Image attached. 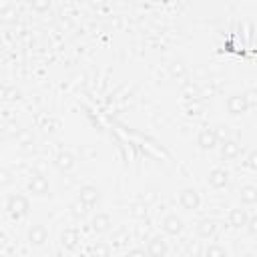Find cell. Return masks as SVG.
Wrapping results in <instances>:
<instances>
[{
    "label": "cell",
    "instance_id": "27",
    "mask_svg": "<svg viewBox=\"0 0 257 257\" xmlns=\"http://www.w3.org/2000/svg\"><path fill=\"white\" fill-rule=\"evenodd\" d=\"M205 106H203V102H199L197 98H193V104H189V114H201V110H203Z\"/></svg>",
    "mask_w": 257,
    "mask_h": 257
},
{
    "label": "cell",
    "instance_id": "30",
    "mask_svg": "<svg viewBox=\"0 0 257 257\" xmlns=\"http://www.w3.org/2000/svg\"><path fill=\"white\" fill-rule=\"evenodd\" d=\"M247 165H249L251 169H255V153H253V151L249 153V159H247Z\"/></svg>",
    "mask_w": 257,
    "mask_h": 257
},
{
    "label": "cell",
    "instance_id": "2",
    "mask_svg": "<svg viewBox=\"0 0 257 257\" xmlns=\"http://www.w3.org/2000/svg\"><path fill=\"white\" fill-rule=\"evenodd\" d=\"M179 205L185 209V211H197L201 207V195L197 189L193 187H187L179 193Z\"/></svg>",
    "mask_w": 257,
    "mask_h": 257
},
{
    "label": "cell",
    "instance_id": "20",
    "mask_svg": "<svg viewBox=\"0 0 257 257\" xmlns=\"http://www.w3.org/2000/svg\"><path fill=\"white\" fill-rule=\"evenodd\" d=\"M90 257H110V245L104 241H96L90 249Z\"/></svg>",
    "mask_w": 257,
    "mask_h": 257
},
{
    "label": "cell",
    "instance_id": "16",
    "mask_svg": "<svg viewBox=\"0 0 257 257\" xmlns=\"http://www.w3.org/2000/svg\"><path fill=\"white\" fill-rule=\"evenodd\" d=\"M247 221H249V213L245 209H241V207L231 209V213H229V225H233V227H245Z\"/></svg>",
    "mask_w": 257,
    "mask_h": 257
},
{
    "label": "cell",
    "instance_id": "5",
    "mask_svg": "<svg viewBox=\"0 0 257 257\" xmlns=\"http://www.w3.org/2000/svg\"><path fill=\"white\" fill-rule=\"evenodd\" d=\"M249 108H251V106H249L245 94H231V96L227 98V110H229V114H233V116L245 114Z\"/></svg>",
    "mask_w": 257,
    "mask_h": 257
},
{
    "label": "cell",
    "instance_id": "9",
    "mask_svg": "<svg viewBox=\"0 0 257 257\" xmlns=\"http://www.w3.org/2000/svg\"><path fill=\"white\" fill-rule=\"evenodd\" d=\"M90 229H92L94 233H98V235L108 233V231L112 229V217H110L108 213H96V215L92 217V221H90Z\"/></svg>",
    "mask_w": 257,
    "mask_h": 257
},
{
    "label": "cell",
    "instance_id": "23",
    "mask_svg": "<svg viewBox=\"0 0 257 257\" xmlns=\"http://www.w3.org/2000/svg\"><path fill=\"white\" fill-rule=\"evenodd\" d=\"M124 241H128V231L126 229H118L116 233H112V245H122Z\"/></svg>",
    "mask_w": 257,
    "mask_h": 257
},
{
    "label": "cell",
    "instance_id": "24",
    "mask_svg": "<svg viewBox=\"0 0 257 257\" xmlns=\"http://www.w3.org/2000/svg\"><path fill=\"white\" fill-rule=\"evenodd\" d=\"M213 133H215V137H217V141H219V143H221V141H225V139H229V128H227V126H223V124L215 126V128H213Z\"/></svg>",
    "mask_w": 257,
    "mask_h": 257
},
{
    "label": "cell",
    "instance_id": "18",
    "mask_svg": "<svg viewBox=\"0 0 257 257\" xmlns=\"http://www.w3.org/2000/svg\"><path fill=\"white\" fill-rule=\"evenodd\" d=\"M147 213H149V209H147V205H143L141 201H139V203H133V205L128 207V215H131L133 219H137V221L147 219Z\"/></svg>",
    "mask_w": 257,
    "mask_h": 257
},
{
    "label": "cell",
    "instance_id": "28",
    "mask_svg": "<svg viewBox=\"0 0 257 257\" xmlns=\"http://www.w3.org/2000/svg\"><path fill=\"white\" fill-rule=\"evenodd\" d=\"M12 183V177H10V173L6 171V169H0V187H4V185H10Z\"/></svg>",
    "mask_w": 257,
    "mask_h": 257
},
{
    "label": "cell",
    "instance_id": "13",
    "mask_svg": "<svg viewBox=\"0 0 257 257\" xmlns=\"http://www.w3.org/2000/svg\"><path fill=\"white\" fill-rule=\"evenodd\" d=\"M54 165H56V169H58V171H62V173H68V171H72V169H74V165H76V159H74V155H72V153H68V151H62V153H58V155H56V159H54Z\"/></svg>",
    "mask_w": 257,
    "mask_h": 257
},
{
    "label": "cell",
    "instance_id": "33",
    "mask_svg": "<svg viewBox=\"0 0 257 257\" xmlns=\"http://www.w3.org/2000/svg\"><path fill=\"white\" fill-rule=\"evenodd\" d=\"M177 257H189V255H187V253H181V255H177Z\"/></svg>",
    "mask_w": 257,
    "mask_h": 257
},
{
    "label": "cell",
    "instance_id": "31",
    "mask_svg": "<svg viewBox=\"0 0 257 257\" xmlns=\"http://www.w3.org/2000/svg\"><path fill=\"white\" fill-rule=\"evenodd\" d=\"M247 225H249V231H251V235H255V219H249V221H247Z\"/></svg>",
    "mask_w": 257,
    "mask_h": 257
},
{
    "label": "cell",
    "instance_id": "17",
    "mask_svg": "<svg viewBox=\"0 0 257 257\" xmlns=\"http://www.w3.org/2000/svg\"><path fill=\"white\" fill-rule=\"evenodd\" d=\"M239 197H241V203L255 205L257 203V189L253 185H243L241 191H239Z\"/></svg>",
    "mask_w": 257,
    "mask_h": 257
},
{
    "label": "cell",
    "instance_id": "25",
    "mask_svg": "<svg viewBox=\"0 0 257 257\" xmlns=\"http://www.w3.org/2000/svg\"><path fill=\"white\" fill-rule=\"evenodd\" d=\"M153 201H157V193H155L153 189L143 191V195H141V203H143V205H149V203H153Z\"/></svg>",
    "mask_w": 257,
    "mask_h": 257
},
{
    "label": "cell",
    "instance_id": "1",
    "mask_svg": "<svg viewBox=\"0 0 257 257\" xmlns=\"http://www.w3.org/2000/svg\"><path fill=\"white\" fill-rule=\"evenodd\" d=\"M6 209H8V213H10L14 219H22V217H26L28 211H30V201H28V197H24V195H20V193H12V195L6 199Z\"/></svg>",
    "mask_w": 257,
    "mask_h": 257
},
{
    "label": "cell",
    "instance_id": "11",
    "mask_svg": "<svg viewBox=\"0 0 257 257\" xmlns=\"http://www.w3.org/2000/svg\"><path fill=\"white\" fill-rule=\"evenodd\" d=\"M197 145H199L203 151H211V149H215V147L219 145V141H217L213 128H203V131L197 135Z\"/></svg>",
    "mask_w": 257,
    "mask_h": 257
},
{
    "label": "cell",
    "instance_id": "21",
    "mask_svg": "<svg viewBox=\"0 0 257 257\" xmlns=\"http://www.w3.org/2000/svg\"><path fill=\"white\" fill-rule=\"evenodd\" d=\"M205 257H227V249L219 243H211L205 247Z\"/></svg>",
    "mask_w": 257,
    "mask_h": 257
},
{
    "label": "cell",
    "instance_id": "8",
    "mask_svg": "<svg viewBox=\"0 0 257 257\" xmlns=\"http://www.w3.org/2000/svg\"><path fill=\"white\" fill-rule=\"evenodd\" d=\"M167 251H169V245H167L165 237L153 235V237L149 239V243H147V253H149V257H165Z\"/></svg>",
    "mask_w": 257,
    "mask_h": 257
},
{
    "label": "cell",
    "instance_id": "10",
    "mask_svg": "<svg viewBox=\"0 0 257 257\" xmlns=\"http://www.w3.org/2000/svg\"><path fill=\"white\" fill-rule=\"evenodd\" d=\"M229 179H231L229 171L227 169H221V167H217V169H213L209 173V185L213 189H225L229 185Z\"/></svg>",
    "mask_w": 257,
    "mask_h": 257
},
{
    "label": "cell",
    "instance_id": "3",
    "mask_svg": "<svg viewBox=\"0 0 257 257\" xmlns=\"http://www.w3.org/2000/svg\"><path fill=\"white\" fill-rule=\"evenodd\" d=\"M28 191L36 197H44L50 193V185H48V179L42 175V173H32L30 179H28Z\"/></svg>",
    "mask_w": 257,
    "mask_h": 257
},
{
    "label": "cell",
    "instance_id": "19",
    "mask_svg": "<svg viewBox=\"0 0 257 257\" xmlns=\"http://www.w3.org/2000/svg\"><path fill=\"white\" fill-rule=\"evenodd\" d=\"M169 74H171L173 78H183V76L187 74V64H185L183 60H173V62L169 64Z\"/></svg>",
    "mask_w": 257,
    "mask_h": 257
},
{
    "label": "cell",
    "instance_id": "4",
    "mask_svg": "<svg viewBox=\"0 0 257 257\" xmlns=\"http://www.w3.org/2000/svg\"><path fill=\"white\" fill-rule=\"evenodd\" d=\"M78 201L84 203L88 209L94 207V205H98V201H100V191H98V187H94V185H82V187L78 189Z\"/></svg>",
    "mask_w": 257,
    "mask_h": 257
},
{
    "label": "cell",
    "instance_id": "12",
    "mask_svg": "<svg viewBox=\"0 0 257 257\" xmlns=\"http://www.w3.org/2000/svg\"><path fill=\"white\" fill-rule=\"evenodd\" d=\"M78 241H80V231L78 229H74V227H68V229H64L62 233H60V245L64 247V249H74L76 245H78Z\"/></svg>",
    "mask_w": 257,
    "mask_h": 257
},
{
    "label": "cell",
    "instance_id": "7",
    "mask_svg": "<svg viewBox=\"0 0 257 257\" xmlns=\"http://www.w3.org/2000/svg\"><path fill=\"white\" fill-rule=\"evenodd\" d=\"M26 239H28V243H30V247H42L46 241H48V229L44 227V225H32L30 229H28V235H26Z\"/></svg>",
    "mask_w": 257,
    "mask_h": 257
},
{
    "label": "cell",
    "instance_id": "6",
    "mask_svg": "<svg viewBox=\"0 0 257 257\" xmlns=\"http://www.w3.org/2000/svg\"><path fill=\"white\" fill-rule=\"evenodd\" d=\"M161 227H163V231H165L167 235L177 237V235H181V233H183L185 223H183V219H181V217H177L175 213H171V215H167V217L161 221Z\"/></svg>",
    "mask_w": 257,
    "mask_h": 257
},
{
    "label": "cell",
    "instance_id": "32",
    "mask_svg": "<svg viewBox=\"0 0 257 257\" xmlns=\"http://www.w3.org/2000/svg\"><path fill=\"white\" fill-rule=\"evenodd\" d=\"M4 241H6V237H4L2 233H0V245H4Z\"/></svg>",
    "mask_w": 257,
    "mask_h": 257
},
{
    "label": "cell",
    "instance_id": "22",
    "mask_svg": "<svg viewBox=\"0 0 257 257\" xmlns=\"http://www.w3.org/2000/svg\"><path fill=\"white\" fill-rule=\"evenodd\" d=\"M86 213H88V207H86L84 203H80L78 199L70 205V215H72L74 219H84V217H86Z\"/></svg>",
    "mask_w": 257,
    "mask_h": 257
},
{
    "label": "cell",
    "instance_id": "26",
    "mask_svg": "<svg viewBox=\"0 0 257 257\" xmlns=\"http://www.w3.org/2000/svg\"><path fill=\"white\" fill-rule=\"evenodd\" d=\"M124 257H149V253H147V249H143V247H133V249L126 251Z\"/></svg>",
    "mask_w": 257,
    "mask_h": 257
},
{
    "label": "cell",
    "instance_id": "15",
    "mask_svg": "<svg viewBox=\"0 0 257 257\" xmlns=\"http://www.w3.org/2000/svg\"><path fill=\"white\" fill-rule=\"evenodd\" d=\"M215 231H217V223L213 219H201L197 223V235L201 239H211L215 235Z\"/></svg>",
    "mask_w": 257,
    "mask_h": 257
},
{
    "label": "cell",
    "instance_id": "29",
    "mask_svg": "<svg viewBox=\"0 0 257 257\" xmlns=\"http://www.w3.org/2000/svg\"><path fill=\"white\" fill-rule=\"evenodd\" d=\"M32 8H34V10H38V12L48 10V8H50V2H34V4H32Z\"/></svg>",
    "mask_w": 257,
    "mask_h": 257
},
{
    "label": "cell",
    "instance_id": "14",
    "mask_svg": "<svg viewBox=\"0 0 257 257\" xmlns=\"http://www.w3.org/2000/svg\"><path fill=\"white\" fill-rule=\"evenodd\" d=\"M241 155V145L233 139H225L221 141V157L223 159H237Z\"/></svg>",
    "mask_w": 257,
    "mask_h": 257
}]
</instances>
